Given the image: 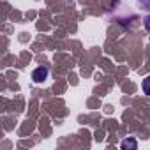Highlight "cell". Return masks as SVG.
Segmentation results:
<instances>
[{
  "mask_svg": "<svg viewBox=\"0 0 150 150\" xmlns=\"http://www.w3.org/2000/svg\"><path fill=\"white\" fill-rule=\"evenodd\" d=\"M48 74H50L48 67L41 65V67L34 69V72H32V80H34L35 83H42V81H46V80H48Z\"/></svg>",
  "mask_w": 150,
  "mask_h": 150,
  "instance_id": "6da1fadb",
  "label": "cell"
},
{
  "mask_svg": "<svg viewBox=\"0 0 150 150\" xmlns=\"http://www.w3.org/2000/svg\"><path fill=\"white\" fill-rule=\"evenodd\" d=\"M122 148H131V150H136V146H138V143H136V139H125V141H122V145H120Z\"/></svg>",
  "mask_w": 150,
  "mask_h": 150,
  "instance_id": "7a4b0ae2",
  "label": "cell"
},
{
  "mask_svg": "<svg viewBox=\"0 0 150 150\" xmlns=\"http://www.w3.org/2000/svg\"><path fill=\"white\" fill-rule=\"evenodd\" d=\"M143 9H150V0H138Z\"/></svg>",
  "mask_w": 150,
  "mask_h": 150,
  "instance_id": "277c9868",
  "label": "cell"
},
{
  "mask_svg": "<svg viewBox=\"0 0 150 150\" xmlns=\"http://www.w3.org/2000/svg\"><path fill=\"white\" fill-rule=\"evenodd\" d=\"M143 25H145V28H146V32H150V14L145 18V21H143Z\"/></svg>",
  "mask_w": 150,
  "mask_h": 150,
  "instance_id": "5b68a950",
  "label": "cell"
},
{
  "mask_svg": "<svg viewBox=\"0 0 150 150\" xmlns=\"http://www.w3.org/2000/svg\"><path fill=\"white\" fill-rule=\"evenodd\" d=\"M143 92H145L146 96H150V76H146V78L143 80Z\"/></svg>",
  "mask_w": 150,
  "mask_h": 150,
  "instance_id": "3957f363",
  "label": "cell"
}]
</instances>
